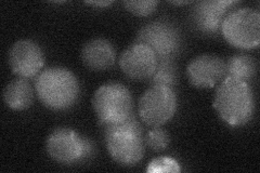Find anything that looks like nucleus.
Masks as SVG:
<instances>
[{"label":"nucleus","mask_w":260,"mask_h":173,"mask_svg":"<svg viewBox=\"0 0 260 173\" xmlns=\"http://www.w3.org/2000/svg\"><path fill=\"white\" fill-rule=\"evenodd\" d=\"M257 72V61L248 54H235L225 62L228 77L248 81L254 78Z\"/></svg>","instance_id":"15"},{"label":"nucleus","mask_w":260,"mask_h":173,"mask_svg":"<svg viewBox=\"0 0 260 173\" xmlns=\"http://www.w3.org/2000/svg\"><path fill=\"white\" fill-rule=\"evenodd\" d=\"M135 41L151 49L157 59H174L181 49L182 36L175 24L158 20L142 26Z\"/></svg>","instance_id":"7"},{"label":"nucleus","mask_w":260,"mask_h":173,"mask_svg":"<svg viewBox=\"0 0 260 173\" xmlns=\"http://www.w3.org/2000/svg\"><path fill=\"white\" fill-rule=\"evenodd\" d=\"M225 74V62L214 54H201L192 59L186 66V77L198 89H208L220 82Z\"/></svg>","instance_id":"10"},{"label":"nucleus","mask_w":260,"mask_h":173,"mask_svg":"<svg viewBox=\"0 0 260 173\" xmlns=\"http://www.w3.org/2000/svg\"><path fill=\"white\" fill-rule=\"evenodd\" d=\"M5 104L13 111H24L34 102V89L26 78H16L4 90Z\"/></svg>","instance_id":"14"},{"label":"nucleus","mask_w":260,"mask_h":173,"mask_svg":"<svg viewBox=\"0 0 260 173\" xmlns=\"http://www.w3.org/2000/svg\"><path fill=\"white\" fill-rule=\"evenodd\" d=\"M158 2H152V0H145V2H133L128 0L124 2V7L127 11L137 16H148L156 10Z\"/></svg>","instance_id":"18"},{"label":"nucleus","mask_w":260,"mask_h":173,"mask_svg":"<svg viewBox=\"0 0 260 173\" xmlns=\"http://www.w3.org/2000/svg\"><path fill=\"white\" fill-rule=\"evenodd\" d=\"M156 65L157 57L151 49L136 43L126 48L119 57L121 72L133 80L149 79Z\"/></svg>","instance_id":"11"},{"label":"nucleus","mask_w":260,"mask_h":173,"mask_svg":"<svg viewBox=\"0 0 260 173\" xmlns=\"http://www.w3.org/2000/svg\"><path fill=\"white\" fill-rule=\"evenodd\" d=\"M8 63L14 75L21 78L35 77L45 65L43 49L29 39H21L12 45Z\"/></svg>","instance_id":"9"},{"label":"nucleus","mask_w":260,"mask_h":173,"mask_svg":"<svg viewBox=\"0 0 260 173\" xmlns=\"http://www.w3.org/2000/svg\"><path fill=\"white\" fill-rule=\"evenodd\" d=\"M214 109L225 123L241 127L250 121L255 114V96L248 82L225 76L218 86Z\"/></svg>","instance_id":"1"},{"label":"nucleus","mask_w":260,"mask_h":173,"mask_svg":"<svg viewBox=\"0 0 260 173\" xmlns=\"http://www.w3.org/2000/svg\"><path fill=\"white\" fill-rule=\"evenodd\" d=\"M221 34L228 44L239 49H253L260 44V14L250 8H241L225 15Z\"/></svg>","instance_id":"5"},{"label":"nucleus","mask_w":260,"mask_h":173,"mask_svg":"<svg viewBox=\"0 0 260 173\" xmlns=\"http://www.w3.org/2000/svg\"><path fill=\"white\" fill-rule=\"evenodd\" d=\"M237 2H199L194 5L191 10V23L198 31L205 35H214L220 29L221 24L229 13L230 7Z\"/></svg>","instance_id":"12"},{"label":"nucleus","mask_w":260,"mask_h":173,"mask_svg":"<svg viewBox=\"0 0 260 173\" xmlns=\"http://www.w3.org/2000/svg\"><path fill=\"white\" fill-rule=\"evenodd\" d=\"M85 4L88 6L95 7V8H105V7L112 5L113 2H105V0H103V2H85Z\"/></svg>","instance_id":"20"},{"label":"nucleus","mask_w":260,"mask_h":173,"mask_svg":"<svg viewBox=\"0 0 260 173\" xmlns=\"http://www.w3.org/2000/svg\"><path fill=\"white\" fill-rule=\"evenodd\" d=\"M81 62L92 72H104L114 66L116 61V50L110 40L92 38L81 48Z\"/></svg>","instance_id":"13"},{"label":"nucleus","mask_w":260,"mask_h":173,"mask_svg":"<svg viewBox=\"0 0 260 173\" xmlns=\"http://www.w3.org/2000/svg\"><path fill=\"white\" fill-rule=\"evenodd\" d=\"M91 103L101 126L120 122L134 114L133 94L119 82H108L98 88Z\"/></svg>","instance_id":"4"},{"label":"nucleus","mask_w":260,"mask_h":173,"mask_svg":"<svg viewBox=\"0 0 260 173\" xmlns=\"http://www.w3.org/2000/svg\"><path fill=\"white\" fill-rule=\"evenodd\" d=\"M177 106V95L172 88L152 86L141 95L138 112L146 126L156 128L175 116Z\"/></svg>","instance_id":"8"},{"label":"nucleus","mask_w":260,"mask_h":173,"mask_svg":"<svg viewBox=\"0 0 260 173\" xmlns=\"http://www.w3.org/2000/svg\"><path fill=\"white\" fill-rule=\"evenodd\" d=\"M101 127L105 146L114 161L133 167L142 160L145 152L143 129L134 114L123 121Z\"/></svg>","instance_id":"2"},{"label":"nucleus","mask_w":260,"mask_h":173,"mask_svg":"<svg viewBox=\"0 0 260 173\" xmlns=\"http://www.w3.org/2000/svg\"><path fill=\"white\" fill-rule=\"evenodd\" d=\"M178 67L174 59H157L156 68L149 78V84L152 86H161L172 88L178 82Z\"/></svg>","instance_id":"16"},{"label":"nucleus","mask_w":260,"mask_h":173,"mask_svg":"<svg viewBox=\"0 0 260 173\" xmlns=\"http://www.w3.org/2000/svg\"><path fill=\"white\" fill-rule=\"evenodd\" d=\"M169 4L176 5V6H184V5L192 4V2H169Z\"/></svg>","instance_id":"21"},{"label":"nucleus","mask_w":260,"mask_h":173,"mask_svg":"<svg viewBox=\"0 0 260 173\" xmlns=\"http://www.w3.org/2000/svg\"><path fill=\"white\" fill-rule=\"evenodd\" d=\"M170 136L167 131L159 127L153 128L144 136V143L154 152H162L168 147Z\"/></svg>","instance_id":"17"},{"label":"nucleus","mask_w":260,"mask_h":173,"mask_svg":"<svg viewBox=\"0 0 260 173\" xmlns=\"http://www.w3.org/2000/svg\"><path fill=\"white\" fill-rule=\"evenodd\" d=\"M35 90L39 101L55 112L70 110L80 93L77 77L61 66L48 67L40 73L35 80Z\"/></svg>","instance_id":"3"},{"label":"nucleus","mask_w":260,"mask_h":173,"mask_svg":"<svg viewBox=\"0 0 260 173\" xmlns=\"http://www.w3.org/2000/svg\"><path fill=\"white\" fill-rule=\"evenodd\" d=\"M180 166L179 163L170 157H159L153 159L148 168H146V172L149 173H155V172H180Z\"/></svg>","instance_id":"19"},{"label":"nucleus","mask_w":260,"mask_h":173,"mask_svg":"<svg viewBox=\"0 0 260 173\" xmlns=\"http://www.w3.org/2000/svg\"><path fill=\"white\" fill-rule=\"evenodd\" d=\"M48 155L62 164H74L91 157L94 146L90 140L80 136L70 128L54 129L46 141Z\"/></svg>","instance_id":"6"}]
</instances>
